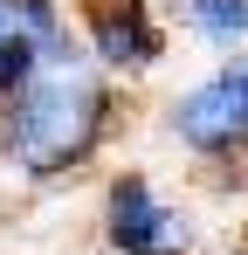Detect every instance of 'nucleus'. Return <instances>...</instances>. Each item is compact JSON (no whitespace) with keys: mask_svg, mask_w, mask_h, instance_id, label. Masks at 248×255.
I'll use <instances>...</instances> for the list:
<instances>
[{"mask_svg":"<svg viewBox=\"0 0 248 255\" xmlns=\"http://www.w3.org/2000/svg\"><path fill=\"white\" fill-rule=\"evenodd\" d=\"M104 242H111V255H186L193 221L179 207H165L145 172H124L104 193Z\"/></svg>","mask_w":248,"mask_h":255,"instance_id":"nucleus-3","label":"nucleus"},{"mask_svg":"<svg viewBox=\"0 0 248 255\" xmlns=\"http://www.w3.org/2000/svg\"><path fill=\"white\" fill-rule=\"evenodd\" d=\"M172 14L207 48H228V55L248 48V0H172Z\"/></svg>","mask_w":248,"mask_h":255,"instance_id":"nucleus-6","label":"nucleus"},{"mask_svg":"<svg viewBox=\"0 0 248 255\" xmlns=\"http://www.w3.org/2000/svg\"><path fill=\"white\" fill-rule=\"evenodd\" d=\"M62 35H69V21H62L55 0H0V104L21 90V76H28Z\"/></svg>","mask_w":248,"mask_h":255,"instance_id":"nucleus-5","label":"nucleus"},{"mask_svg":"<svg viewBox=\"0 0 248 255\" xmlns=\"http://www.w3.org/2000/svg\"><path fill=\"white\" fill-rule=\"evenodd\" d=\"M83 48L104 76H145L165 55V35L145 0H83Z\"/></svg>","mask_w":248,"mask_h":255,"instance_id":"nucleus-4","label":"nucleus"},{"mask_svg":"<svg viewBox=\"0 0 248 255\" xmlns=\"http://www.w3.org/2000/svg\"><path fill=\"white\" fill-rule=\"evenodd\" d=\"M104 125H111V83L90 62V48L62 35L0 104V152L28 179H55L97 152Z\"/></svg>","mask_w":248,"mask_h":255,"instance_id":"nucleus-1","label":"nucleus"},{"mask_svg":"<svg viewBox=\"0 0 248 255\" xmlns=\"http://www.w3.org/2000/svg\"><path fill=\"white\" fill-rule=\"evenodd\" d=\"M165 131L200 159H248V48L200 76L186 97H172Z\"/></svg>","mask_w":248,"mask_h":255,"instance_id":"nucleus-2","label":"nucleus"}]
</instances>
